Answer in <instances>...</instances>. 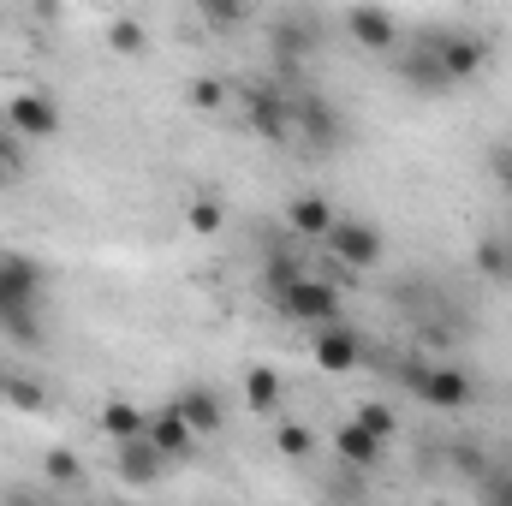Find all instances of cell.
I'll return each instance as SVG.
<instances>
[{
  "mask_svg": "<svg viewBox=\"0 0 512 506\" xmlns=\"http://www.w3.org/2000/svg\"><path fill=\"white\" fill-rule=\"evenodd\" d=\"M405 387H411V399H423L435 411H465L471 405V376L459 364H405Z\"/></svg>",
  "mask_w": 512,
  "mask_h": 506,
  "instance_id": "obj_1",
  "label": "cell"
},
{
  "mask_svg": "<svg viewBox=\"0 0 512 506\" xmlns=\"http://www.w3.org/2000/svg\"><path fill=\"white\" fill-rule=\"evenodd\" d=\"M280 316H292V322H310V328H322V322H340V286L334 280H322V274H304V280H292L280 298Z\"/></svg>",
  "mask_w": 512,
  "mask_h": 506,
  "instance_id": "obj_2",
  "label": "cell"
},
{
  "mask_svg": "<svg viewBox=\"0 0 512 506\" xmlns=\"http://www.w3.org/2000/svg\"><path fill=\"white\" fill-rule=\"evenodd\" d=\"M292 137L316 155H334L346 143V120L328 96H304V102H292Z\"/></svg>",
  "mask_w": 512,
  "mask_h": 506,
  "instance_id": "obj_3",
  "label": "cell"
},
{
  "mask_svg": "<svg viewBox=\"0 0 512 506\" xmlns=\"http://www.w3.org/2000/svg\"><path fill=\"white\" fill-rule=\"evenodd\" d=\"M328 251H334V262H340V268H352V274H358V268H376L387 245H382V233H376L370 221L340 215V221L328 227Z\"/></svg>",
  "mask_w": 512,
  "mask_h": 506,
  "instance_id": "obj_4",
  "label": "cell"
},
{
  "mask_svg": "<svg viewBox=\"0 0 512 506\" xmlns=\"http://www.w3.org/2000/svg\"><path fill=\"white\" fill-rule=\"evenodd\" d=\"M6 126L18 131V137H60L66 126V114H60V102L54 96H42V90H18L12 102H6Z\"/></svg>",
  "mask_w": 512,
  "mask_h": 506,
  "instance_id": "obj_5",
  "label": "cell"
},
{
  "mask_svg": "<svg viewBox=\"0 0 512 506\" xmlns=\"http://www.w3.org/2000/svg\"><path fill=\"white\" fill-rule=\"evenodd\" d=\"M399 84L417 90V96H447V90H453V78H447V66H441V54H435L429 36L399 54Z\"/></svg>",
  "mask_w": 512,
  "mask_h": 506,
  "instance_id": "obj_6",
  "label": "cell"
},
{
  "mask_svg": "<svg viewBox=\"0 0 512 506\" xmlns=\"http://www.w3.org/2000/svg\"><path fill=\"white\" fill-rule=\"evenodd\" d=\"M429 42H435V54H441V66H447L453 84H471L489 66V42L471 36V30H447V36H429Z\"/></svg>",
  "mask_w": 512,
  "mask_h": 506,
  "instance_id": "obj_7",
  "label": "cell"
},
{
  "mask_svg": "<svg viewBox=\"0 0 512 506\" xmlns=\"http://www.w3.org/2000/svg\"><path fill=\"white\" fill-rule=\"evenodd\" d=\"M310 358H316V370H328V376H352V370L364 364V340H358L346 322H322Z\"/></svg>",
  "mask_w": 512,
  "mask_h": 506,
  "instance_id": "obj_8",
  "label": "cell"
},
{
  "mask_svg": "<svg viewBox=\"0 0 512 506\" xmlns=\"http://www.w3.org/2000/svg\"><path fill=\"white\" fill-rule=\"evenodd\" d=\"M346 30H352V42L358 48H370V54H393L399 48V18L376 6V0H358L352 12H346Z\"/></svg>",
  "mask_w": 512,
  "mask_h": 506,
  "instance_id": "obj_9",
  "label": "cell"
},
{
  "mask_svg": "<svg viewBox=\"0 0 512 506\" xmlns=\"http://www.w3.org/2000/svg\"><path fill=\"white\" fill-rule=\"evenodd\" d=\"M42 262L24 251H0V304H42Z\"/></svg>",
  "mask_w": 512,
  "mask_h": 506,
  "instance_id": "obj_10",
  "label": "cell"
},
{
  "mask_svg": "<svg viewBox=\"0 0 512 506\" xmlns=\"http://www.w3.org/2000/svg\"><path fill=\"white\" fill-rule=\"evenodd\" d=\"M245 126L262 137V143H292V102L280 90H251V108H245Z\"/></svg>",
  "mask_w": 512,
  "mask_h": 506,
  "instance_id": "obj_11",
  "label": "cell"
},
{
  "mask_svg": "<svg viewBox=\"0 0 512 506\" xmlns=\"http://www.w3.org/2000/svg\"><path fill=\"white\" fill-rule=\"evenodd\" d=\"M167 453L149 441V435H131V441H120V477H126L131 489H155L161 477H167Z\"/></svg>",
  "mask_w": 512,
  "mask_h": 506,
  "instance_id": "obj_12",
  "label": "cell"
},
{
  "mask_svg": "<svg viewBox=\"0 0 512 506\" xmlns=\"http://www.w3.org/2000/svg\"><path fill=\"white\" fill-rule=\"evenodd\" d=\"M268 48H274V66H280V72H304V60L316 54L310 18H280V24L268 30Z\"/></svg>",
  "mask_w": 512,
  "mask_h": 506,
  "instance_id": "obj_13",
  "label": "cell"
},
{
  "mask_svg": "<svg viewBox=\"0 0 512 506\" xmlns=\"http://www.w3.org/2000/svg\"><path fill=\"white\" fill-rule=\"evenodd\" d=\"M143 435H149V441H155V447H161L173 465H185V459H191V447L203 441V435H197V429L179 417V405H161V411H149V429H143Z\"/></svg>",
  "mask_w": 512,
  "mask_h": 506,
  "instance_id": "obj_14",
  "label": "cell"
},
{
  "mask_svg": "<svg viewBox=\"0 0 512 506\" xmlns=\"http://www.w3.org/2000/svg\"><path fill=\"white\" fill-rule=\"evenodd\" d=\"M334 453H340V465H352V471H376V465H382V453H387V441H382V435H370V429L352 417V423H340Z\"/></svg>",
  "mask_w": 512,
  "mask_h": 506,
  "instance_id": "obj_15",
  "label": "cell"
},
{
  "mask_svg": "<svg viewBox=\"0 0 512 506\" xmlns=\"http://www.w3.org/2000/svg\"><path fill=\"white\" fill-rule=\"evenodd\" d=\"M173 405H179V417H185L197 435H221V423H227V411H221V393H215V387H185Z\"/></svg>",
  "mask_w": 512,
  "mask_h": 506,
  "instance_id": "obj_16",
  "label": "cell"
},
{
  "mask_svg": "<svg viewBox=\"0 0 512 506\" xmlns=\"http://www.w3.org/2000/svg\"><path fill=\"white\" fill-rule=\"evenodd\" d=\"M334 221L340 215L328 209V197H292L286 203V233H298V239H328Z\"/></svg>",
  "mask_w": 512,
  "mask_h": 506,
  "instance_id": "obj_17",
  "label": "cell"
},
{
  "mask_svg": "<svg viewBox=\"0 0 512 506\" xmlns=\"http://www.w3.org/2000/svg\"><path fill=\"white\" fill-rule=\"evenodd\" d=\"M0 334L18 340L24 352H36V346L48 340V328H42V304H0Z\"/></svg>",
  "mask_w": 512,
  "mask_h": 506,
  "instance_id": "obj_18",
  "label": "cell"
},
{
  "mask_svg": "<svg viewBox=\"0 0 512 506\" xmlns=\"http://www.w3.org/2000/svg\"><path fill=\"white\" fill-rule=\"evenodd\" d=\"M96 423H102V435H114V441H131V435H143V429H149V411H137L131 399H108Z\"/></svg>",
  "mask_w": 512,
  "mask_h": 506,
  "instance_id": "obj_19",
  "label": "cell"
},
{
  "mask_svg": "<svg viewBox=\"0 0 512 506\" xmlns=\"http://www.w3.org/2000/svg\"><path fill=\"white\" fill-rule=\"evenodd\" d=\"M304 274H310V262H304V256H292V251H274V256H268V268H262V280H268V292H274V298H280L292 280H304Z\"/></svg>",
  "mask_w": 512,
  "mask_h": 506,
  "instance_id": "obj_20",
  "label": "cell"
},
{
  "mask_svg": "<svg viewBox=\"0 0 512 506\" xmlns=\"http://www.w3.org/2000/svg\"><path fill=\"white\" fill-rule=\"evenodd\" d=\"M245 405H251V411H274V405H280V376H274L268 364H256L251 376H245Z\"/></svg>",
  "mask_w": 512,
  "mask_h": 506,
  "instance_id": "obj_21",
  "label": "cell"
},
{
  "mask_svg": "<svg viewBox=\"0 0 512 506\" xmlns=\"http://www.w3.org/2000/svg\"><path fill=\"white\" fill-rule=\"evenodd\" d=\"M6 405H12V411H42V405H48V387L36 376H18V370H12V376H6Z\"/></svg>",
  "mask_w": 512,
  "mask_h": 506,
  "instance_id": "obj_22",
  "label": "cell"
},
{
  "mask_svg": "<svg viewBox=\"0 0 512 506\" xmlns=\"http://www.w3.org/2000/svg\"><path fill=\"white\" fill-rule=\"evenodd\" d=\"M352 417H358V423H364L370 435H382V441H393V435H399V411H393L387 399H364V405H358Z\"/></svg>",
  "mask_w": 512,
  "mask_h": 506,
  "instance_id": "obj_23",
  "label": "cell"
},
{
  "mask_svg": "<svg viewBox=\"0 0 512 506\" xmlns=\"http://www.w3.org/2000/svg\"><path fill=\"white\" fill-rule=\"evenodd\" d=\"M221 221H227V209H221L215 197H197V203L185 209V227H191V233H203V239H215V233H221Z\"/></svg>",
  "mask_w": 512,
  "mask_h": 506,
  "instance_id": "obj_24",
  "label": "cell"
},
{
  "mask_svg": "<svg viewBox=\"0 0 512 506\" xmlns=\"http://www.w3.org/2000/svg\"><path fill=\"white\" fill-rule=\"evenodd\" d=\"M108 48H114V54H143V48H149V36H143V24H137V18H114V24H108Z\"/></svg>",
  "mask_w": 512,
  "mask_h": 506,
  "instance_id": "obj_25",
  "label": "cell"
},
{
  "mask_svg": "<svg viewBox=\"0 0 512 506\" xmlns=\"http://www.w3.org/2000/svg\"><path fill=\"white\" fill-rule=\"evenodd\" d=\"M42 471H48L54 483H66V489H78V483H84V465H78V453H66V447H54V453L42 459Z\"/></svg>",
  "mask_w": 512,
  "mask_h": 506,
  "instance_id": "obj_26",
  "label": "cell"
},
{
  "mask_svg": "<svg viewBox=\"0 0 512 506\" xmlns=\"http://www.w3.org/2000/svg\"><path fill=\"white\" fill-rule=\"evenodd\" d=\"M477 268H483V274H495V280H512V245L483 239V245H477Z\"/></svg>",
  "mask_w": 512,
  "mask_h": 506,
  "instance_id": "obj_27",
  "label": "cell"
},
{
  "mask_svg": "<svg viewBox=\"0 0 512 506\" xmlns=\"http://www.w3.org/2000/svg\"><path fill=\"white\" fill-rule=\"evenodd\" d=\"M24 179V149H18V131H0V191Z\"/></svg>",
  "mask_w": 512,
  "mask_h": 506,
  "instance_id": "obj_28",
  "label": "cell"
},
{
  "mask_svg": "<svg viewBox=\"0 0 512 506\" xmlns=\"http://www.w3.org/2000/svg\"><path fill=\"white\" fill-rule=\"evenodd\" d=\"M203 12H209L215 24H227V30H233V24H245V18L256 12V0H203Z\"/></svg>",
  "mask_w": 512,
  "mask_h": 506,
  "instance_id": "obj_29",
  "label": "cell"
},
{
  "mask_svg": "<svg viewBox=\"0 0 512 506\" xmlns=\"http://www.w3.org/2000/svg\"><path fill=\"white\" fill-rule=\"evenodd\" d=\"M274 447H280L286 459H310V447H316V441H310V429H304V423H286V429L274 435Z\"/></svg>",
  "mask_w": 512,
  "mask_h": 506,
  "instance_id": "obj_30",
  "label": "cell"
},
{
  "mask_svg": "<svg viewBox=\"0 0 512 506\" xmlns=\"http://www.w3.org/2000/svg\"><path fill=\"white\" fill-rule=\"evenodd\" d=\"M221 102H227V84H221V78H197V84H191V108H203V114H215Z\"/></svg>",
  "mask_w": 512,
  "mask_h": 506,
  "instance_id": "obj_31",
  "label": "cell"
},
{
  "mask_svg": "<svg viewBox=\"0 0 512 506\" xmlns=\"http://www.w3.org/2000/svg\"><path fill=\"white\" fill-rule=\"evenodd\" d=\"M483 495H489V501H512V477H489Z\"/></svg>",
  "mask_w": 512,
  "mask_h": 506,
  "instance_id": "obj_32",
  "label": "cell"
},
{
  "mask_svg": "<svg viewBox=\"0 0 512 506\" xmlns=\"http://www.w3.org/2000/svg\"><path fill=\"white\" fill-rule=\"evenodd\" d=\"M501 185H507V197H512V155L501 161Z\"/></svg>",
  "mask_w": 512,
  "mask_h": 506,
  "instance_id": "obj_33",
  "label": "cell"
},
{
  "mask_svg": "<svg viewBox=\"0 0 512 506\" xmlns=\"http://www.w3.org/2000/svg\"><path fill=\"white\" fill-rule=\"evenodd\" d=\"M6 376H12V370H6V364H0V405H6Z\"/></svg>",
  "mask_w": 512,
  "mask_h": 506,
  "instance_id": "obj_34",
  "label": "cell"
},
{
  "mask_svg": "<svg viewBox=\"0 0 512 506\" xmlns=\"http://www.w3.org/2000/svg\"><path fill=\"white\" fill-rule=\"evenodd\" d=\"M0 24H6V18H0Z\"/></svg>",
  "mask_w": 512,
  "mask_h": 506,
  "instance_id": "obj_35",
  "label": "cell"
}]
</instances>
